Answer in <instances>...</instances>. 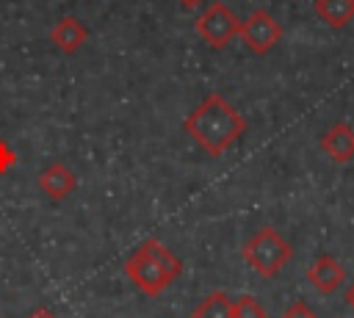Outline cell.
<instances>
[{
	"mask_svg": "<svg viewBox=\"0 0 354 318\" xmlns=\"http://www.w3.org/2000/svg\"><path fill=\"white\" fill-rule=\"evenodd\" d=\"M185 133L213 158L224 155L246 130L243 116L221 97V94H207L183 122Z\"/></svg>",
	"mask_w": 354,
	"mask_h": 318,
	"instance_id": "6da1fadb",
	"label": "cell"
},
{
	"mask_svg": "<svg viewBox=\"0 0 354 318\" xmlns=\"http://www.w3.org/2000/svg\"><path fill=\"white\" fill-rule=\"evenodd\" d=\"M183 271V260L171 254L160 241L149 238L144 241L127 260H124V274L127 279L147 296L163 293Z\"/></svg>",
	"mask_w": 354,
	"mask_h": 318,
	"instance_id": "7a4b0ae2",
	"label": "cell"
},
{
	"mask_svg": "<svg viewBox=\"0 0 354 318\" xmlns=\"http://www.w3.org/2000/svg\"><path fill=\"white\" fill-rule=\"evenodd\" d=\"M293 257L290 243L274 230V227H263L257 230L246 246H243V260L260 274V277H277L282 271V265Z\"/></svg>",
	"mask_w": 354,
	"mask_h": 318,
	"instance_id": "3957f363",
	"label": "cell"
},
{
	"mask_svg": "<svg viewBox=\"0 0 354 318\" xmlns=\"http://www.w3.org/2000/svg\"><path fill=\"white\" fill-rule=\"evenodd\" d=\"M196 33L216 50L227 47L238 33H241V19L224 6V3H210L194 22Z\"/></svg>",
	"mask_w": 354,
	"mask_h": 318,
	"instance_id": "277c9868",
	"label": "cell"
},
{
	"mask_svg": "<svg viewBox=\"0 0 354 318\" xmlns=\"http://www.w3.org/2000/svg\"><path fill=\"white\" fill-rule=\"evenodd\" d=\"M238 36L243 39V44H246L252 53L263 55V53H268V50L279 41L282 28H279V22H277L268 11L257 8V11H252V14L241 22V33H238Z\"/></svg>",
	"mask_w": 354,
	"mask_h": 318,
	"instance_id": "5b68a950",
	"label": "cell"
},
{
	"mask_svg": "<svg viewBox=\"0 0 354 318\" xmlns=\"http://www.w3.org/2000/svg\"><path fill=\"white\" fill-rule=\"evenodd\" d=\"M321 149L335 160V163H348L354 158V127L346 122H335L324 135H321Z\"/></svg>",
	"mask_w": 354,
	"mask_h": 318,
	"instance_id": "8992f818",
	"label": "cell"
},
{
	"mask_svg": "<svg viewBox=\"0 0 354 318\" xmlns=\"http://www.w3.org/2000/svg\"><path fill=\"white\" fill-rule=\"evenodd\" d=\"M39 188L53 199V202H61L66 199L75 188H77V177L72 169H66L64 163H50L41 174H39Z\"/></svg>",
	"mask_w": 354,
	"mask_h": 318,
	"instance_id": "52a82bcc",
	"label": "cell"
},
{
	"mask_svg": "<svg viewBox=\"0 0 354 318\" xmlns=\"http://www.w3.org/2000/svg\"><path fill=\"white\" fill-rule=\"evenodd\" d=\"M343 277H346V271H343V265H340L332 254H321V257L310 265V271H307L310 285L318 288L321 293H335V290L340 288Z\"/></svg>",
	"mask_w": 354,
	"mask_h": 318,
	"instance_id": "ba28073f",
	"label": "cell"
},
{
	"mask_svg": "<svg viewBox=\"0 0 354 318\" xmlns=\"http://www.w3.org/2000/svg\"><path fill=\"white\" fill-rule=\"evenodd\" d=\"M86 36H88V30H86V25H83L77 17H61V19L53 25V30H50V39H53V44H55L61 53H75V50H80L83 41H86Z\"/></svg>",
	"mask_w": 354,
	"mask_h": 318,
	"instance_id": "9c48e42d",
	"label": "cell"
},
{
	"mask_svg": "<svg viewBox=\"0 0 354 318\" xmlns=\"http://www.w3.org/2000/svg\"><path fill=\"white\" fill-rule=\"evenodd\" d=\"M315 14L332 28H346L354 19V0H315Z\"/></svg>",
	"mask_w": 354,
	"mask_h": 318,
	"instance_id": "30bf717a",
	"label": "cell"
},
{
	"mask_svg": "<svg viewBox=\"0 0 354 318\" xmlns=\"http://www.w3.org/2000/svg\"><path fill=\"white\" fill-rule=\"evenodd\" d=\"M191 318H232V299L221 290H213L194 307Z\"/></svg>",
	"mask_w": 354,
	"mask_h": 318,
	"instance_id": "8fae6325",
	"label": "cell"
},
{
	"mask_svg": "<svg viewBox=\"0 0 354 318\" xmlns=\"http://www.w3.org/2000/svg\"><path fill=\"white\" fill-rule=\"evenodd\" d=\"M232 318H266V307L254 296L243 293L232 301Z\"/></svg>",
	"mask_w": 354,
	"mask_h": 318,
	"instance_id": "7c38bea8",
	"label": "cell"
},
{
	"mask_svg": "<svg viewBox=\"0 0 354 318\" xmlns=\"http://www.w3.org/2000/svg\"><path fill=\"white\" fill-rule=\"evenodd\" d=\"M14 163H17V152L0 138V174H6V171H11L14 169Z\"/></svg>",
	"mask_w": 354,
	"mask_h": 318,
	"instance_id": "4fadbf2b",
	"label": "cell"
},
{
	"mask_svg": "<svg viewBox=\"0 0 354 318\" xmlns=\"http://www.w3.org/2000/svg\"><path fill=\"white\" fill-rule=\"evenodd\" d=\"M279 318H318V315H315L304 301H293V304H290Z\"/></svg>",
	"mask_w": 354,
	"mask_h": 318,
	"instance_id": "5bb4252c",
	"label": "cell"
},
{
	"mask_svg": "<svg viewBox=\"0 0 354 318\" xmlns=\"http://www.w3.org/2000/svg\"><path fill=\"white\" fill-rule=\"evenodd\" d=\"M28 318H58L53 310H47V307H39V310H33Z\"/></svg>",
	"mask_w": 354,
	"mask_h": 318,
	"instance_id": "9a60e30c",
	"label": "cell"
},
{
	"mask_svg": "<svg viewBox=\"0 0 354 318\" xmlns=\"http://www.w3.org/2000/svg\"><path fill=\"white\" fill-rule=\"evenodd\" d=\"M177 3H180L183 8H196V6H202L205 0H177Z\"/></svg>",
	"mask_w": 354,
	"mask_h": 318,
	"instance_id": "2e32d148",
	"label": "cell"
},
{
	"mask_svg": "<svg viewBox=\"0 0 354 318\" xmlns=\"http://www.w3.org/2000/svg\"><path fill=\"white\" fill-rule=\"evenodd\" d=\"M346 301H348V307H354V282H351V288L346 290Z\"/></svg>",
	"mask_w": 354,
	"mask_h": 318,
	"instance_id": "e0dca14e",
	"label": "cell"
}]
</instances>
